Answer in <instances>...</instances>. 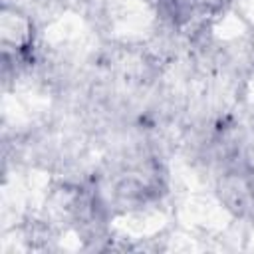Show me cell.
Instances as JSON below:
<instances>
[{
    "instance_id": "obj_1",
    "label": "cell",
    "mask_w": 254,
    "mask_h": 254,
    "mask_svg": "<svg viewBox=\"0 0 254 254\" xmlns=\"http://www.w3.org/2000/svg\"><path fill=\"white\" fill-rule=\"evenodd\" d=\"M238 0H189L196 24H214L218 18H224Z\"/></svg>"
}]
</instances>
